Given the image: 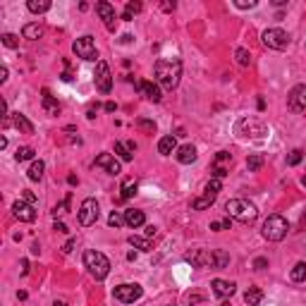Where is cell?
Returning a JSON list of instances; mask_svg holds the SVG:
<instances>
[{"label": "cell", "mask_w": 306, "mask_h": 306, "mask_svg": "<svg viewBox=\"0 0 306 306\" xmlns=\"http://www.w3.org/2000/svg\"><path fill=\"white\" fill-rule=\"evenodd\" d=\"M289 232V223L282 216H268V220L263 223V237L268 242H282Z\"/></svg>", "instance_id": "277c9868"}, {"label": "cell", "mask_w": 306, "mask_h": 306, "mask_svg": "<svg viewBox=\"0 0 306 306\" xmlns=\"http://www.w3.org/2000/svg\"><path fill=\"white\" fill-rule=\"evenodd\" d=\"M141 7H144V5H141V2H127L125 12H122V19H127V22H129V19L134 17V15H137V12H141Z\"/></svg>", "instance_id": "d590c367"}, {"label": "cell", "mask_w": 306, "mask_h": 306, "mask_svg": "<svg viewBox=\"0 0 306 306\" xmlns=\"http://www.w3.org/2000/svg\"><path fill=\"white\" fill-rule=\"evenodd\" d=\"M211 287H213V292H216V297H223V299L232 297L234 292H237V285H234V282H227V280H220V278H216V280L211 282Z\"/></svg>", "instance_id": "2e32d148"}, {"label": "cell", "mask_w": 306, "mask_h": 306, "mask_svg": "<svg viewBox=\"0 0 306 306\" xmlns=\"http://www.w3.org/2000/svg\"><path fill=\"white\" fill-rule=\"evenodd\" d=\"M177 161L182 163V165H189V163L196 161V148L192 144H184L177 148Z\"/></svg>", "instance_id": "7402d4cb"}, {"label": "cell", "mask_w": 306, "mask_h": 306, "mask_svg": "<svg viewBox=\"0 0 306 306\" xmlns=\"http://www.w3.org/2000/svg\"><path fill=\"white\" fill-rule=\"evenodd\" d=\"M96 165L103 167V170H108L110 175H120V161H117L115 156H110V153H101V156L96 158Z\"/></svg>", "instance_id": "e0dca14e"}, {"label": "cell", "mask_w": 306, "mask_h": 306, "mask_svg": "<svg viewBox=\"0 0 306 306\" xmlns=\"http://www.w3.org/2000/svg\"><path fill=\"white\" fill-rule=\"evenodd\" d=\"M125 223H127V227H141L146 223V216H144V211H137V208H129V211H125Z\"/></svg>", "instance_id": "ac0fdd59"}, {"label": "cell", "mask_w": 306, "mask_h": 306, "mask_svg": "<svg viewBox=\"0 0 306 306\" xmlns=\"http://www.w3.org/2000/svg\"><path fill=\"white\" fill-rule=\"evenodd\" d=\"M175 151H177V139H175L172 134L163 137L161 141H158V153H161V156H172Z\"/></svg>", "instance_id": "44dd1931"}, {"label": "cell", "mask_w": 306, "mask_h": 306, "mask_svg": "<svg viewBox=\"0 0 306 306\" xmlns=\"http://www.w3.org/2000/svg\"><path fill=\"white\" fill-rule=\"evenodd\" d=\"M223 227H225V225H223V220H216V223H211V230H213V232H220Z\"/></svg>", "instance_id": "681fc988"}, {"label": "cell", "mask_w": 306, "mask_h": 306, "mask_svg": "<svg viewBox=\"0 0 306 306\" xmlns=\"http://www.w3.org/2000/svg\"><path fill=\"white\" fill-rule=\"evenodd\" d=\"M93 82H96V89L101 91V93H110V89H112V74H110V67L106 60H98Z\"/></svg>", "instance_id": "ba28073f"}, {"label": "cell", "mask_w": 306, "mask_h": 306, "mask_svg": "<svg viewBox=\"0 0 306 306\" xmlns=\"http://www.w3.org/2000/svg\"><path fill=\"white\" fill-rule=\"evenodd\" d=\"M74 247H77V239H70V242H67V244L62 247V251H65V253H70V251L74 249Z\"/></svg>", "instance_id": "f6af8a7d"}, {"label": "cell", "mask_w": 306, "mask_h": 306, "mask_svg": "<svg viewBox=\"0 0 306 306\" xmlns=\"http://www.w3.org/2000/svg\"><path fill=\"white\" fill-rule=\"evenodd\" d=\"M67 206H70V194L65 196V201H62L60 206H55V208H53V211H51V213H53V216L57 218V216H60V213H65V211H67Z\"/></svg>", "instance_id": "b9f144b4"}, {"label": "cell", "mask_w": 306, "mask_h": 306, "mask_svg": "<svg viewBox=\"0 0 306 306\" xmlns=\"http://www.w3.org/2000/svg\"><path fill=\"white\" fill-rule=\"evenodd\" d=\"M220 306H230V302H223V304H220Z\"/></svg>", "instance_id": "94428289"}, {"label": "cell", "mask_w": 306, "mask_h": 306, "mask_svg": "<svg viewBox=\"0 0 306 306\" xmlns=\"http://www.w3.org/2000/svg\"><path fill=\"white\" fill-rule=\"evenodd\" d=\"M55 306H67L65 302H55Z\"/></svg>", "instance_id": "680465c9"}, {"label": "cell", "mask_w": 306, "mask_h": 306, "mask_svg": "<svg viewBox=\"0 0 306 306\" xmlns=\"http://www.w3.org/2000/svg\"><path fill=\"white\" fill-rule=\"evenodd\" d=\"M0 82H7V67L5 65L0 67Z\"/></svg>", "instance_id": "f907efd6"}, {"label": "cell", "mask_w": 306, "mask_h": 306, "mask_svg": "<svg viewBox=\"0 0 306 306\" xmlns=\"http://www.w3.org/2000/svg\"><path fill=\"white\" fill-rule=\"evenodd\" d=\"M24 198H27V203H31V206H34V203H36V196H34V194H29V192H27V194H24Z\"/></svg>", "instance_id": "db71d44e"}, {"label": "cell", "mask_w": 306, "mask_h": 306, "mask_svg": "<svg viewBox=\"0 0 306 306\" xmlns=\"http://www.w3.org/2000/svg\"><path fill=\"white\" fill-rule=\"evenodd\" d=\"M253 268H256V270H266V268H268V258L258 256V258L253 261Z\"/></svg>", "instance_id": "ee69618b"}, {"label": "cell", "mask_w": 306, "mask_h": 306, "mask_svg": "<svg viewBox=\"0 0 306 306\" xmlns=\"http://www.w3.org/2000/svg\"><path fill=\"white\" fill-rule=\"evenodd\" d=\"M67 182H70V184H77L79 180H77V175H70V177H67Z\"/></svg>", "instance_id": "6f0895ef"}, {"label": "cell", "mask_w": 306, "mask_h": 306, "mask_svg": "<svg viewBox=\"0 0 306 306\" xmlns=\"http://www.w3.org/2000/svg\"><path fill=\"white\" fill-rule=\"evenodd\" d=\"M220 189H223V182L218 180V177H213V180H211L208 184H206V189H203V192H206L208 196H216V198H218V194H220Z\"/></svg>", "instance_id": "e575fe53"}, {"label": "cell", "mask_w": 306, "mask_h": 306, "mask_svg": "<svg viewBox=\"0 0 306 306\" xmlns=\"http://www.w3.org/2000/svg\"><path fill=\"white\" fill-rule=\"evenodd\" d=\"M137 89L144 93L148 101H153V103H158L163 98V93H161V86L158 84H153V82H148V79H141V82H137Z\"/></svg>", "instance_id": "9a60e30c"}, {"label": "cell", "mask_w": 306, "mask_h": 306, "mask_svg": "<svg viewBox=\"0 0 306 306\" xmlns=\"http://www.w3.org/2000/svg\"><path fill=\"white\" fill-rule=\"evenodd\" d=\"M22 36L29 38V41H36V38L43 36V27L38 24V22H31V24H24V29H22Z\"/></svg>", "instance_id": "cb8c5ba5"}, {"label": "cell", "mask_w": 306, "mask_h": 306, "mask_svg": "<svg viewBox=\"0 0 306 306\" xmlns=\"http://www.w3.org/2000/svg\"><path fill=\"white\" fill-rule=\"evenodd\" d=\"M43 170H46V163H43V161H34L27 175H29V180H31V182H38L41 177H43Z\"/></svg>", "instance_id": "83f0119b"}, {"label": "cell", "mask_w": 306, "mask_h": 306, "mask_svg": "<svg viewBox=\"0 0 306 306\" xmlns=\"http://www.w3.org/2000/svg\"><path fill=\"white\" fill-rule=\"evenodd\" d=\"M261 299H263V292L258 287H249L247 292H244V302L249 306H258L261 304Z\"/></svg>", "instance_id": "484cf974"}, {"label": "cell", "mask_w": 306, "mask_h": 306, "mask_svg": "<svg viewBox=\"0 0 306 306\" xmlns=\"http://www.w3.org/2000/svg\"><path fill=\"white\" fill-rule=\"evenodd\" d=\"M96 110H98V106H91V108H89V112H86V117H89V120L96 117Z\"/></svg>", "instance_id": "816d5d0a"}, {"label": "cell", "mask_w": 306, "mask_h": 306, "mask_svg": "<svg viewBox=\"0 0 306 306\" xmlns=\"http://www.w3.org/2000/svg\"><path fill=\"white\" fill-rule=\"evenodd\" d=\"M41 103H43V108L48 110V115H60V103L51 96V91L48 89L41 91Z\"/></svg>", "instance_id": "ffe728a7"}, {"label": "cell", "mask_w": 306, "mask_h": 306, "mask_svg": "<svg viewBox=\"0 0 306 306\" xmlns=\"http://www.w3.org/2000/svg\"><path fill=\"white\" fill-rule=\"evenodd\" d=\"M62 82H72V72H70V70H67V72L62 74Z\"/></svg>", "instance_id": "11a10c76"}, {"label": "cell", "mask_w": 306, "mask_h": 306, "mask_svg": "<svg viewBox=\"0 0 306 306\" xmlns=\"http://www.w3.org/2000/svg\"><path fill=\"white\" fill-rule=\"evenodd\" d=\"M153 72H156V82L161 84L163 89H167V91L177 89L180 77H182V60H177V57L158 60L156 67H153Z\"/></svg>", "instance_id": "6da1fadb"}, {"label": "cell", "mask_w": 306, "mask_h": 306, "mask_svg": "<svg viewBox=\"0 0 306 306\" xmlns=\"http://www.w3.org/2000/svg\"><path fill=\"white\" fill-rule=\"evenodd\" d=\"M289 278H292V282H304L306 280V263L304 261L294 263V268H292V273H289Z\"/></svg>", "instance_id": "f546056e"}, {"label": "cell", "mask_w": 306, "mask_h": 306, "mask_svg": "<svg viewBox=\"0 0 306 306\" xmlns=\"http://www.w3.org/2000/svg\"><path fill=\"white\" fill-rule=\"evenodd\" d=\"M234 5L239 10H251V7H256V0H234Z\"/></svg>", "instance_id": "7bdbcfd3"}, {"label": "cell", "mask_w": 306, "mask_h": 306, "mask_svg": "<svg viewBox=\"0 0 306 306\" xmlns=\"http://www.w3.org/2000/svg\"><path fill=\"white\" fill-rule=\"evenodd\" d=\"M84 266L89 268V273L96 278V280H106V278H108V273H110L108 256H106V253H101V251H93V249L84 253Z\"/></svg>", "instance_id": "3957f363"}, {"label": "cell", "mask_w": 306, "mask_h": 306, "mask_svg": "<svg viewBox=\"0 0 306 306\" xmlns=\"http://www.w3.org/2000/svg\"><path fill=\"white\" fill-rule=\"evenodd\" d=\"M302 158H304V151H302V148H294V151L287 156V165H289V167H294V165H299V163H302Z\"/></svg>", "instance_id": "f35d334b"}, {"label": "cell", "mask_w": 306, "mask_h": 306, "mask_svg": "<svg viewBox=\"0 0 306 306\" xmlns=\"http://www.w3.org/2000/svg\"><path fill=\"white\" fill-rule=\"evenodd\" d=\"M108 225L110 227H122V225H127L125 223V213H117V211H112L108 218Z\"/></svg>", "instance_id": "74e56055"}, {"label": "cell", "mask_w": 306, "mask_h": 306, "mask_svg": "<svg viewBox=\"0 0 306 306\" xmlns=\"http://www.w3.org/2000/svg\"><path fill=\"white\" fill-rule=\"evenodd\" d=\"M141 294H144V287H141V285L125 282V285H117V287H115V299L122 302V304H134V302H139Z\"/></svg>", "instance_id": "52a82bcc"}, {"label": "cell", "mask_w": 306, "mask_h": 306, "mask_svg": "<svg viewBox=\"0 0 306 306\" xmlns=\"http://www.w3.org/2000/svg\"><path fill=\"white\" fill-rule=\"evenodd\" d=\"M302 184H304V187H306V175H304V177H302Z\"/></svg>", "instance_id": "91938a15"}, {"label": "cell", "mask_w": 306, "mask_h": 306, "mask_svg": "<svg viewBox=\"0 0 306 306\" xmlns=\"http://www.w3.org/2000/svg\"><path fill=\"white\" fill-rule=\"evenodd\" d=\"M2 43L7 46V48H17L19 46V38L15 34H2Z\"/></svg>", "instance_id": "ab89813d"}, {"label": "cell", "mask_w": 306, "mask_h": 306, "mask_svg": "<svg viewBox=\"0 0 306 306\" xmlns=\"http://www.w3.org/2000/svg\"><path fill=\"white\" fill-rule=\"evenodd\" d=\"M96 12H98V17L103 19V24H106V29L108 31H115V22H117V15H115V7L106 2V0H101L98 5H96Z\"/></svg>", "instance_id": "8fae6325"}, {"label": "cell", "mask_w": 306, "mask_h": 306, "mask_svg": "<svg viewBox=\"0 0 306 306\" xmlns=\"http://www.w3.org/2000/svg\"><path fill=\"white\" fill-rule=\"evenodd\" d=\"M187 299H189V304H201L203 302V297H198V294H189Z\"/></svg>", "instance_id": "c3c4849f"}, {"label": "cell", "mask_w": 306, "mask_h": 306, "mask_svg": "<svg viewBox=\"0 0 306 306\" xmlns=\"http://www.w3.org/2000/svg\"><path fill=\"white\" fill-rule=\"evenodd\" d=\"M247 167H249V172H258L263 167V156H249L247 158Z\"/></svg>", "instance_id": "8d00e7d4"}, {"label": "cell", "mask_w": 306, "mask_h": 306, "mask_svg": "<svg viewBox=\"0 0 306 306\" xmlns=\"http://www.w3.org/2000/svg\"><path fill=\"white\" fill-rule=\"evenodd\" d=\"M163 10H165V12H172V10H175V2H163Z\"/></svg>", "instance_id": "f5cc1de1"}, {"label": "cell", "mask_w": 306, "mask_h": 306, "mask_svg": "<svg viewBox=\"0 0 306 306\" xmlns=\"http://www.w3.org/2000/svg\"><path fill=\"white\" fill-rule=\"evenodd\" d=\"M12 125L17 127L22 134H34V125L27 120V115H22V112H12Z\"/></svg>", "instance_id": "603a6c76"}, {"label": "cell", "mask_w": 306, "mask_h": 306, "mask_svg": "<svg viewBox=\"0 0 306 306\" xmlns=\"http://www.w3.org/2000/svg\"><path fill=\"white\" fill-rule=\"evenodd\" d=\"M53 230H55V232H62V234H65V232H67V225H65V223H55Z\"/></svg>", "instance_id": "bcb514c9"}, {"label": "cell", "mask_w": 306, "mask_h": 306, "mask_svg": "<svg viewBox=\"0 0 306 306\" xmlns=\"http://www.w3.org/2000/svg\"><path fill=\"white\" fill-rule=\"evenodd\" d=\"M27 7H29V12H34V15H43V12L51 10V0H29Z\"/></svg>", "instance_id": "d4e9b609"}, {"label": "cell", "mask_w": 306, "mask_h": 306, "mask_svg": "<svg viewBox=\"0 0 306 306\" xmlns=\"http://www.w3.org/2000/svg\"><path fill=\"white\" fill-rule=\"evenodd\" d=\"M106 110H108V112H115V103H106Z\"/></svg>", "instance_id": "9f6ffc18"}, {"label": "cell", "mask_w": 306, "mask_h": 306, "mask_svg": "<svg viewBox=\"0 0 306 306\" xmlns=\"http://www.w3.org/2000/svg\"><path fill=\"white\" fill-rule=\"evenodd\" d=\"M98 203H96V198H84L82 201V206H79V225H84V227H89L93 225L96 220H98Z\"/></svg>", "instance_id": "9c48e42d"}, {"label": "cell", "mask_w": 306, "mask_h": 306, "mask_svg": "<svg viewBox=\"0 0 306 306\" xmlns=\"http://www.w3.org/2000/svg\"><path fill=\"white\" fill-rule=\"evenodd\" d=\"M72 51L77 57L82 60H89V62H96L98 60V51H96V43H93V36H82L72 43Z\"/></svg>", "instance_id": "8992f818"}, {"label": "cell", "mask_w": 306, "mask_h": 306, "mask_svg": "<svg viewBox=\"0 0 306 306\" xmlns=\"http://www.w3.org/2000/svg\"><path fill=\"white\" fill-rule=\"evenodd\" d=\"M227 263H230V253L223 251V249H216L213 251V268L220 270V268H225Z\"/></svg>", "instance_id": "f1b7e54d"}, {"label": "cell", "mask_w": 306, "mask_h": 306, "mask_svg": "<svg viewBox=\"0 0 306 306\" xmlns=\"http://www.w3.org/2000/svg\"><path fill=\"white\" fill-rule=\"evenodd\" d=\"M137 127H141V129L148 132V134H153V132H156V122H151V120H137Z\"/></svg>", "instance_id": "60d3db41"}, {"label": "cell", "mask_w": 306, "mask_h": 306, "mask_svg": "<svg viewBox=\"0 0 306 306\" xmlns=\"http://www.w3.org/2000/svg\"><path fill=\"white\" fill-rule=\"evenodd\" d=\"M225 211H227V216L239 220V223H251L258 216V208L247 198H230L225 203Z\"/></svg>", "instance_id": "7a4b0ae2"}, {"label": "cell", "mask_w": 306, "mask_h": 306, "mask_svg": "<svg viewBox=\"0 0 306 306\" xmlns=\"http://www.w3.org/2000/svg\"><path fill=\"white\" fill-rule=\"evenodd\" d=\"M137 189H139V182L134 180V177H125L122 187H120V201H127V198H132L134 194H137Z\"/></svg>", "instance_id": "d6986e66"}, {"label": "cell", "mask_w": 306, "mask_h": 306, "mask_svg": "<svg viewBox=\"0 0 306 306\" xmlns=\"http://www.w3.org/2000/svg\"><path fill=\"white\" fill-rule=\"evenodd\" d=\"M234 60H237V65H242V67H249L251 65V55L247 48H237L234 51Z\"/></svg>", "instance_id": "836d02e7"}, {"label": "cell", "mask_w": 306, "mask_h": 306, "mask_svg": "<svg viewBox=\"0 0 306 306\" xmlns=\"http://www.w3.org/2000/svg\"><path fill=\"white\" fill-rule=\"evenodd\" d=\"M216 203V196H208V194H203V196H198L192 201V211H203V208H211Z\"/></svg>", "instance_id": "4316f807"}, {"label": "cell", "mask_w": 306, "mask_h": 306, "mask_svg": "<svg viewBox=\"0 0 306 306\" xmlns=\"http://www.w3.org/2000/svg\"><path fill=\"white\" fill-rule=\"evenodd\" d=\"M12 216L17 218V220H22V223H34V220H36V211H34L31 203L17 201V203L12 206Z\"/></svg>", "instance_id": "4fadbf2b"}, {"label": "cell", "mask_w": 306, "mask_h": 306, "mask_svg": "<svg viewBox=\"0 0 306 306\" xmlns=\"http://www.w3.org/2000/svg\"><path fill=\"white\" fill-rule=\"evenodd\" d=\"M187 261L192 263V266H196V268H213V251H208V249H196V251L187 253Z\"/></svg>", "instance_id": "7c38bea8"}, {"label": "cell", "mask_w": 306, "mask_h": 306, "mask_svg": "<svg viewBox=\"0 0 306 306\" xmlns=\"http://www.w3.org/2000/svg\"><path fill=\"white\" fill-rule=\"evenodd\" d=\"M230 161H232V156L227 153V151H218L216 161H213V177H225L227 172H230Z\"/></svg>", "instance_id": "5bb4252c"}, {"label": "cell", "mask_w": 306, "mask_h": 306, "mask_svg": "<svg viewBox=\"0 0 306 306\" xmlns=\"http://www.w3.org/2000/svg\"><path fill=\"white\" fill-rule=\"evenodd\" d=\"M19 273H22V275H27V273H29V261H27V258L19 263Z\"/></svg>", "instance_id": "7dc6e473"}, {"label": "cell", "mask_w": 306, "mask_h": 306, "mask_svg": "<svg viewBox=\"0 0 306 306\" xmlns=\"http://www.w3.org/2000/svg\"><path fill=\"white\" fill-rule=\"evenodd\" d=\"M115 153L120 156V161H125V163H129L132 158H134V156H132L134 151H132L127 144H122V141H115Z\"/></svg>", "instance_id": "d6a6232c"}, {"label": "cell", "mask_w": 306, "mask_h": 306, "mask_svg": "<svg viewBox=\"0 0 306 306\" xmlns=\"http://www.w3.org/2000/svg\"><path fill=\"white\" fill-rule=\"evenodd\" d=\"M287 108L292 112H304L306 110V84L292 86V91L287 93Z\"/></svg>", "instance_id": "30bf717a"}, {"label": "cell", "mask_w": 306, "mask_h": 306, "mask_svg": "<svg viewBox=\"0 0 306 306\" xmlns=\"http://www.w3.org/2000/svg\"><path fill=\"white\" fill-rule=\"evenodd\" d=\"M261 41L266 48H273V51H285L289 46V34L282 31V29H266L261 34Z\"/></svg>", "instance_id": "5b68a950"}, {"label": "cell", "mask_w": 306, "mask_h": 306, "mask_svg": "<svg viewBox=\"0 0 306 306\" xmlns=\"http://www.w3.org/2000/svg\"><path fill=\"white\" fill-rule=\"evenodd\" d=\"M127 242H129L134 249H141V251H151V249H153V247H151V242H148V237H134V234H132Z\"/></svg>", "instance_id": "4dcf8cb0"}, {"label": "cell", "mask_w": 306, "mask_h": 306, "mask_svg": "<svg viewBox=\"0 0 306 306\" xmlns=\"http://www.w3.org/2000/svg\"><path fill=\"white\" fill-rule=\"evenodd\" d=\"M34 156H36V151H34L31 146H22V148H17V153H15V161L17 163L34 161Z\"/></svg>", "instance_id": "1f68e13d"}]
</instances>
